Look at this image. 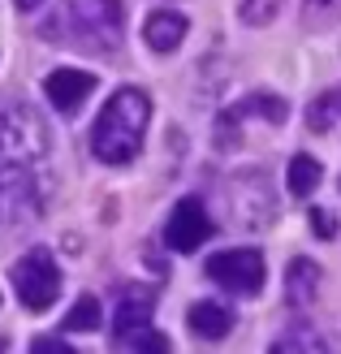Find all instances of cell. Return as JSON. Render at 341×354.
<instances>
[{"instance_id": "cell-12", "label": "cell", "mask_w": 341, "mask_h": 354, "mask_svg": "<svg viewBox=\"0 0 341 354\" xmlns=\"http://www.w3.org/2000/svg\"><path fill=\"white\" fill-rule=\"evenodd\" d=\"M151 307H156V294L151 290H130L117 303V315H113V333L117 337H130V333H138V328H147V320H151Z\"/></svg>"}, {"instance_id": "cell-5", "label": "cell", "mask_w": 341, "mask_h": 354, "mask_svg": "<svg viewBox=\"0 0 341 354\" xmlns=\"http://www.w3.org/2000/svg\"><path fill=\"white\" fill-rule=\"evenodd\" d=\"M225 199L233 207V216H238V225H246V229H268L277 221V199H273V190H268V182L259 173L233 177V186L225 190Z\"/></svg>"}, {"instance_id": "cell-21", "label": "cell", "mask_w": 341, "mask_h": 354, "mask_svg": "<svg viewBox=\"0 0 341 354\" xmlns=\"http://www.w3.org/2000/svg\"><path fill=\"white\" fill-rule=\"evenodd\" d=\"M130 342H134L138 350H156V354H165V350H169V337H160V333H147V328L130 333Z\"/></svg>"}, {"instance_id": "cell-6", "label": "cell", "mask_w": 341, "mask_h": 354, "mask_svg": "<svg viewBox=\"0 0 341 354\" xmlns=\"http://www.w3.org/2000/svg\"><path fill=\"white\" fill-rule=\"evenodd\" d=\"M208 277L216 281V286L233 290V294H259L264 286V255L255 246H242V251H221L208 259Z\"/></svg>"}, {"instance_id": "cell-9", "label": "cell", "mask_w": 341, "mask_h": 354, "mask_svg": "<svg viewBox=\"0 0 341 354\" xmlns=\"http://www.w3.org/2000/svg\"><path fill=\"white\" fill-rule=\"evenodd\" d=\"M91 91H95V78L86 74V69H52L44 78V95H48L52 109H61V113L82 109V100Z\"/></svg>"}, {"instance_id": "cell-8", "label": "cell", "mask_w": 341, "mask_h": 354, "mask_svg": "<svg viewBox=\"0 0 341 354\" xmlns=\"http://www.w3.org/2000/svg\"><path fill=\"white\" fill-rule=\"evenodd\" d=\"M212 238V216L199 199H182L173 207V216L165 225V242L173 251H199V246Z\"/></svg>"}, {"instance_id": "cell-4", "label": "cell", "mask_w": 341, "mask_h": 354, "mask_svg": "<svg viewBox=\"0 0 341 354\" xmlns=\"http://www.w3.org/2000/svg\"><path fill=\"white\" fill-rule=\"evenodd\" d=\"M13 290H17V303L26 311H48L61 294V272H57V259L52 251L35 246L22 259L13 263Z\"/></svg>"}, {"instance_id": "cell-22", "label": "cell", "mask_w": 341, "mask_h": 354, "mask_svg": "<svg viewBox=\"0 0 341 354\" xmlns=\"http://www.w3.org/2000/svg\"><path fill=\"white\" fill-rule=\"evenodd\" d=\"M13 5H17V9H39L44 0H13Z\"/></svg>"}, {"instance_id": "cell-13", "label": "cell", "mask_w": 341, "mask_h": 354, "mask_svg": "<svg viewBox=\"0 0 341 354\" xmlns=\"http://www.w3.org/2000/svg\"><path fill=\"white\" fill-rule=\"evenodd\" d=\"M186 320H190V333H194V337H203V342H221L225 333L233 328V315L221 303H194Z\"/></svg>"}, {"instance_id": "cell-3", "label": "cell", "mask_w": 341, "mask_h": 354, "mask_svg": "<svg viewBox=\"0 0 341 354\" xmlns=\"http://www.w3.org/2000/svg\"><path fill=\"white\" fill-rule=\"evenodd\" d=\"M65 22L82 48L117 52L125 35V9L121 0H65Z\"/></svg>"}, {"instance_id": "cell-1", "label": "cell", "mask_w": 341, "mask_h": 354, "mask_svg": "<svg viewBox=\"0 0 341 354\" xmlns=\"http://www.w3.org/2000/svg\"><path fill=\"white\" fill-rule=\"evenodd\" d=\"M48 203V130L30 109H0V221H35Z\"/></svg>"}, {"instance_id": "cell-2", "label": "cell", "mask_w": 341, "mask_h": 354, "mask_svg": "<svg viewBox=\"0 0 341 354\" xmlns=\"http://www.w3.org/2000/svg\"><path fill=\"white\" fill-rule=\"evenodd\" d=\"M147 121H151V100L138 86H121L109 95V104L100 109L95 126H91V151L104 165H130L142 151L147 138Z\"/></svg>"}, {"instance_id": "cell-18", "label": "cell", "mask_w": 341, "mask_h": 354, "mask_svg": "<svg viewBox=\"0 0 341 354\" xmlns=\"http://www.w3.org/2000/svg\"><path fill=\"white\" fill-rule=\"evenodd\" d=\"M273 350H277V354H290V350H315V354H324L329 346H324V337H315L311 328H290L285 337L273 342Z\"/></svg>"}, {"instance_id": "cell-11", "label": "cell", "mask_w": 341, "mask_h": 354, "mask_svg": "<svg viewBox=\"0 0 341 354\" xmlns=\"http://www.w3.org/2000/svg\"><path fill=\"white\" fill-rule=\"evenodd\" d=\"M142 39H147L151 52H173L186 39V17L177 9H156L147 22H142Z\"/></svg>"}, {"instance_id": "cell-19", "label": "cell", "mask_w": 341, "mask_h": 354, "mask_svg": "<svg viewBox=\"0 0 341 354\" xmlns=\"http://www.w3.org/2000/svg\"><path fill=\"white\" fill-rule=\"evenodd\" d=\"M281 9V0H238V17L246 26H268L277 17Z\"/></svg>"}, {"instance_id": "cell-17", "label": "cell", "mask_w": 341, "mask_h": 354, "mask_svg": "<svg viewBox=\"0 0 341 354\" xmlns=\"http://www.w3.org/2000/svg\"><path fill=\"white\" fill-rule=\"evenodd\" d=\"M100 324V298L95 294H82L74 307H69V315H65V328L69 333H91Z\"/></svg>"}, {"instance_id": "cell-14", "label": "cell", "mask_w": 341, "mask_h": 354, "mask_svg": "<svg viewBox=\"0 0 341 354\" xmlns=\"http://www.w3.org/2000/svg\"><path fill=\"white\" fill-rule=\"evenodd\" d=\"M307 126L315 134H341V91H324L320 100H311V109H307Z\"/></svg>"}, {"instance_id": "cell-10", "label": "cell", "mask_w": 341, "mask_h": 354, "mask_svg": "<svg viewBox=\"0 0 341 354\" xmlns=\"http://www.w3.org/2000/svg\"><path fill=\"white\" fill-rule=\"evenodd\" d=\"M320 263L307 259V255H298L290 259V268H285V298H290V307H307L315 303V294H320Z\"/></svg>"}, {"instance_id": "cell-20", "label": "cell", "mask_w": 341, "mask_h": 354, "mask_svg": "<svg viewBox=\"0 0 341 354\" xmlns=\"http://www.w3.org/2000/svg\"><path fill=\"white\" fill-rule=\"evenodd\" d=\"M307 216H311V229H315L320 238H337V216H333V212H324V207H311Z\"/></svg>"}, {"instance_id": "cell-16", "label": "cell", "mask_w": 341, "mask_h": 354, "mask_svg": "<svg viewBox=\"0 0 341 354\" xmlns=\"http://www.w3.org/2000/svg\"><path fill=\"white\" fill-rule=\"evenodd\" d=\"M302 22L311 30H329L341 22V0H302Z\"/></svg>"}, {"instance_id": "cell-7", "label": "cell", "mask_w": 341, "mask_h": 354, "mask_svg": "<svg viewBox=\"0 0 341 354\" xmlns=\"http://www.w3.org/2000/svg\"><path fill=\"white\" fill-rule=\"evenodd\" d=\"M285 117H290V104H285L281 95H268V91H255V95H246L238 100L233 109L221 113V143L233 134V143H238V134H242V121H264V126H285Z\"/></svg>"}, {"instance_id": "cell-15", "label": "cell", "mask_w": 341, "mask_h": 354, "mask_svg": "<svg viewBox=\"0 0 341 354\" xmlns=\"http://www.w3.org/2000/svg\"><path fill=\"white\" fill-rule=\"evenodd\" d=\"M320 177H324V169H320L315 156H294L290 160V173H285V182H290V194H298V199H311Z\"/></svg>"}]
</instances>
